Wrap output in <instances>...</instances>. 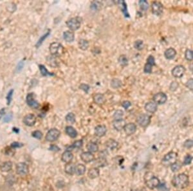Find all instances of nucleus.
<instances>
[{"label":"nucleus","mask_w":193,"mask_h":191,"mask_svg":"<svg viewBox=\"0 0 193 191\" xmlns=\"http://www.w3.org/2000/svg\"><path fill=\"white\" fill-rule=\"evenodd\" d=\"M26 103L30 107L33 109H38L39 107V104L36 100V96L33 93H28L26 96Z\"/></svg>","instance_id":"7"},{"label":"nucleus","mask_w":193,"mask_h":191,"mask_svg":"<svg viewBox=\"0 0 193 191\" xmlns=\"http://www.w3.org/2000/svg\"><path fill=\"white\" fill-rule=\"evenodd\" d=\"M134 47L136 49L138 50H142L143 48V41L141 40L136 41L134 43Z\"/></svg>","instance_id":"43"},{"label":"nucleus","mask_w":193,"mask_h":191,"mask_svg":"<svg viewBox=\"0 0 193 191\" xmlns=\"http://www.w3.org/2000/svg\"><path fill=\"white\" fill-rule=\"evenodd\" d=\"M86 172V166L83 164H78L75 166V174L77 176H82Z\"/></svg>","instance_id":"28"},{"label":"nucleus","mask_w":193,"mask_h":191,"mask_svg":"<svg viewBox=\"0 0 193 191\" xmlns=\"http://www.w3.org/2000/svg\"><path fill=\"white\" fill-rule=\"evenodd\" d=\"M192 159H193V157L191 155H187V156H185V157L184 158V164L185 165L190 164V163H191Z\"/></svg>","instance_id":"46"},{"label":"nucleus","mask_w":193,"mask_h":191,"mask_svg":"<svg viewBox=\"0 0 193 191\" xmlns=\"http://www.w3.org/2000/svg\"><path fill=\"white\" fill-rule=\"evenodd\" d=\"M24 66V63L23 61H21L20 63H19L18 64V66H17L16 67V71H19L21 70V69L23 68V67Z\"/></svg>","instance_id":"56"},{"label":"nucleus","mask_w":193,"mask_h":191,"mask_svg":"<svg viewBox=\"0 0 193 191\" xmlns=\"http://www.w3.org/2000/svg\"><path fill=\"white\" fill-rule=\"evenodd\" d=\"M12 117H13V115L12 113L7 114L3 118V122H9L10 121L12 120Z\"/></svg>","instance_id":"49"},{"label":"nucleus","mask_w":193,"mask_h":191,"mask_svg":"<svg viewBox=\"0 0 193 191\" xmlns=\"http://www.w3.org/2000/svg\"><path fill=\"white\" fill-rule=\"evenodd\" d=\"M87 149L89 152L91 153H96L98 150V146L96 143L90 142L87 145Z\"/></svg>","instance_id":"32"},{"label":"nucleus","mask_w":193,"mask_h":191,"mask_svg":"<svg viewBox=\"0 0 193 191\" xmlns=\"http://www.w3.org/2000/svg\"><path fill=\"white\" fill-rule=\"evenodd\" d=\"M131 106H132V103H131L130 101H128V100L124 101L122 104V106L125 109V110H128V109L130 108Z\"/></svg>","instance_id":"54"},{"label":"nucleus","mask_w":193,"mask_h":191,"mask_svg":"<svg viewBox=\"0 0 193 191\" xmlns=\"http://www.w3.org/2000/svg\"><path fill=\"white\" fill-rule=\"evenodd\" d=\"M176 55V52L173 48H170L167 49L164 52L165 57L167 59H173L175 57Z\"/></svg>","instance_id":"24"},{"label":"nucleus","mask_w":193,"mask_h":191,"mask_svg":"<svg viewBox=\"0 0 193 191\" xmlns=\"http://www.w3.org/2000/svg\"><path fill=\"white\" fill-rule=\"evenodd\" d=\"M118 145V143L115 141L113 139H110L107 142H106V146L110 150H114L116 148H117Z\"/></svg>","instance_id":"26"},{"label":"nucleus","mask_w":193,"mask_h":191,"mask_svg":"<svg viewBox=\"0 0 193 191\" xmlns=\"http://www.w3.org/2000/svg\"><path fill=\"white\" fill-rule=\"evenodd\" d=\"M80 88L81 89V90H83L84 91H85L86 93H88L89 90H90V86H89L88 84H82L80 86Z\"/></svg>","instance_id":"53"},{"label":"nucleus","mask_w":193,"mask_h":191,"mask_svg":"<svg viewBox=\"0 0 193 191\" xmlns=\"http://www.w3.org/2000/svg\"><path fill=\"white\" fill-rule=\"evenodd\" d=\"M39 69H40V71H41V73L42 74V75H43V76H54V73L49 72V71L47 70V69L45 68V66L42 65V64L39 66Z\"/></svg>","instance_id":"34"},{"label":"nucleus","mask_w":193,"mask_h":191,"mask_svg":"<svg viewBox=\"0 0 193 191\" xmlns=\"http://www.w3.org/2000/svg\"><path fill=\"white\" fill-rule=\"evenodd\" d=\"M61 135L60 131L58 130V129L54 128L51 129L50 130L48 131L46 135V140L48 142H53L54 141L58 140Z\"/></svg>","instance_id":"4"},{"label":"nucleus","mask_w":193,"mask_h":191,"mask_svg":"<svg viewBox=\"0 0 193 191\" xmlns=\"http://www.w3.org/2000/svg\"><path fill=\"white\" fill-rule=\"evenodd\" d=\"M93 101L95 103L98 104V105H101V104H104L106 102V98L104 95L101 93L95 94L93 96Z\"/></svg>","instance_id":"22"},{"label":"nucleus","mask_w":193,"mask_h":191,"mask_svg":"<svg viewBox=\"0 0 193 191\" xmlns=\"http://www.w3.org/2000/svg\"><path fill=\"white\" fill-rule=\"evenodd\" d=\"M32 136L38 140H41L43 138V133L40 131H35L32 133Z\"/></svg>","instance_id":"45"},{"label":"nucleus","mask_w":193,"mask_h":191,"mask_svg":"<svg viewBox=\"0 0 193 191\" xmlns=\"http://www.w3.org/2000/svg\"><path fill=\"white\" fill-rule=\"evenodd\" d=\"M137 191H145V190L144 189V188H140V189H138Z\"/></svg>","instance_id":"59"},{"label":"nucleus","mask_w":193,"mask_h":191,"mask_svg":"<svg viewBox=\"0 0 193 191\" xmlns=\"http://www.w3.org/2000/svg\"><path fill=\"white\" fill-rule=\"evenodd\" d=\"M83 145V142L82 140L75 141V142H74L72 145H71V147H70V149H69L68 151H71V149H80L82 147Z\"/></svg>","instance_id":"39"},{"label":"nucleus","mask_w":193,"mask_h":191,"mask_svg":"<svg viewBox=\"0 0 193 191\" xmlns=\"http://www.w3.org/2000/svg\"><path fill=\"white\" fill-rule=\"evenodd\" d=\"M63 38L68 43H71L74 41V34L73 32L71 31H66L64 32L63 34Z\"/></svg>","instance_id":"25"},{"label":"nucleus","mask_w":193,"mask_h":191,"mask_svg":"<svg viewBox=\"0 0 193 191\" xmlns=\"http://www.w3.org/2000/svg\"><path fill=\"white\" fill-rule=\"evenodd\" d=\"M153 102L157 104H163L167 101V95L164 93L160 92L153 96Z\"/></svg>","instance_id":"11"},{"label":"nucleus","mask_w":193,"mask_h":191,"mask_svg":"<svg viewBox=\"0 0 193 191\" xmlns=\"http://www.w3.org/2000/svg\"><path fill=\"white\" fill-rule=\"evenodd\" d=\"M13 93H14V90H11L8 93V95L7 96V104L9 105L11 102L12 98V95H13Z\"/></svg>","instance_id":"47"},{"label":"nucleus","mask_w":193,"mask_h":191,"mask_svg":"<svg viewBox=\"0 0 193 191\" xmlns=\"http://www.w3.org/2000/svg\"><path fill=\"white\" fill-rule=\"evenodd\" d=\"M145 110L151 113H154L157 110V104L154 102H149L145 105Z\"/></svg>","instance_id":"20"},{"label":"nucleus","mask_w":193,"mask_h":191,"mask_svg":"<svg viewBox=\"0 0 193 191\" xmlns=\"http://www.w3.org/2000/svg\"><path fill=\"white\" fill-rule=\"evenodd\" d=\"M94 165H95V167L96 168L104 167V166L107 165V162H106L105 158L100 157L98 159L95 160V163H94Z\"/></svg>","instance_id":"30"},{"label":"nucleus","mask_w":193,"mask_h":191,"mask_svg":"<svg viewBox=\"0 0 193 191\" xmlns=\"http://www.w3.org/2000/svg\"><path fill=\"white\" fill-rule=\"evenodd\" d=\"M189 183V177L185 174H180L175 176L172 180V184L174 187L182 189L186 188Z\"/></svg>","instance_id":"1"},{"label":"nucleus","mask_w":193,"mask_h":191,"mask_svg":"<svg viewBox=\"0 0 193 191\" xmlns=\"http://www.w3.org/2000/svg\"><path fill=\"white\" fill-rule=\"evenodd\" d=\"M79 46L83 50H86L89 47V43L85 39H80L79 41Z\"/></svg>","instance_id":"33"},{"label":"nucleus","mask_w":193,"mask_h":191,"mask_svg":"<svg viewBox=\"0 0 193 191\" xmlns=\"http://www.w3.org/2000/svg\"><path fill=\"white\" fill-rule=\"evenodd\" d=\"M138 3H139V6L142 11H145L149 8V3L145 0H140Z\"/></svg>","instance_id":"38"},{"label":"nucleus","mask_w":193,"mask_h":191,"mask_svg":"<svg viewBox=\"0 0 193 191\" xmlns=\"http://www.w3.org/2000/svg\"><path fill=\"white\" fill-rule=\"evenodd\" d=\"M137 122L141 127L146 128L151 122V116L147 114H141L137 117Z\"/></svg>","instance_id":"6"},{"label":"nucleus","mask_w":193,"mask_h":191,"mask_svg":"<svg viewBox=\"0 0 193 191\" xmlns=\"http://www.w3.org/2000/svg\"><path fill=\"white\" fill-rule=\"evenodd\" d=\"M178 86L179 85L177 82H173L170 85V90L173 91L176 90V89L178 88Z\"/></svg>","instance_id":"51"},{"label":"nucleus","mask_w":193,"mask_h":191,"mask_svg":"<svg viewBox=\"0 0 193 191\" xmlns=\"http://www.w3.org/2000/svg\"><path fill=\"white\" fill-rule=\"evenodd\" d=\"M184 145L185 147L187 149H189L192 147L193 146V140H187L184 143Z\"/></svg>","instance_id":"48"},{"label":"nucleus","mask_w":193,"mask_h":191,"mask_svg":"<svg viewBox=\"0 0 193 191\" xmlns=\"http://www.w3.org/2000/svg\"><path fill=\"white\" fill-rule=\"evenodd\" d=\"M118 63H120V64L122 66H127L128 64V59L127 58V57L124 55L120 56L119 58H118Z\"/></svg>","instance_id":"37"},{"label":"nucleus","mask_w":193,"mask_h":191,"mask_svg":"<svg viewBox=\"0 0 193 191\" xmlns=\"http://www.w3.org/2000/svg\"><path fill=\"white\" fill-rule=\"evenodd\" d=\"M98 5H100L99 2H96V1L93 2L92 5H91V9L95 10V11H96V10H98V7H100V6H98Z\"/></svg>","instance_id":"55"},{"label":"nucleus","mask_w":193,"mask_h":191,"mask_svg":"<svg viewBox=\"0 0 193 191\" xmlns=\"http://www.w3.org/2000/svg\"><path fill=\"white\" fill-rule=\"evenodd\" d=\"M81 158L84 162L88 163L95 160V156L91 152H84L81 155Z\"/></svg>","instance_id":"15"},{"label":"nucleus","mask_w":193,"mask_h":191,"mask_svg":"<svg viewBox=\"0 0 193 191\" xmlns=\"http://www.w3.org/2000/svg\"><path fill=\"white\" fill-rule=\"evenodd\" d=\"M36 117L34 114H28L23 118V123L27 126H33L36 124Z\"/></svg>","instance_id":"14"},{"label":"nucleus","mask_w":193,"mask_h":191,"mask_svg":"<svg viewBox=\"0 0 193 191\" xmlns=\"http://www.w3.org/2000/svg\"><path fill=\"white\" fill-rule=\"evenodd\" d=\"M5 112V108L1 109V110H0V119L2 118V116L4 115Z\"/></svg>","instance_id":"58"},{"label":"nucleus","mask_w":193,"mask_h":191,"mask_svg":"<svg viewBox=\"0 0 193 191\" xmlns=\"http://www.w3.org/2000/svg\"><path fill=\"white\" fill-rule=\"evenodd\" d=\"M185 69L183 66L178 65L175 66L172 70V75L175 78H181L185 73Z\"/></svg>","instance_id":"12"},{"label":"nucleus","mask_w":193,"mask_h":191,"mask_svg":"<svg viewBox=\"0 0 193 191\" xmlns=\"http://www.w3.org/2000/svg\"><path fill=\"white\" fill-rule=\"evenodd\" d=\"M23 146V144L21 143H19V142H13L11 145V147L12 149H16V148H19V147H21Z\"/></svg>","instance_id":"52"},{"label":"nucleus","mask_w":193,"mask_h":191,"mask_svg":"<svg viewBox=\"0 0 193 191\" xmlns=\"http://www.w3.org/2000/svg\"><path fill=\"white\" fill-rule=\"evenodd\" d=\"M49 149L50 151H59L60 150V149H59V147H58L57 145H50V147H49Z\"/></svg>","instance_id":"57"},{"label":"nucleus","mask_w":193,"mask_h":191,"mask_svg":"<svg viewBox=\"0 0 193 191\" xmlns=\"http://www.w3.org/2000/svg\"><path fill=\"white\" fill-rule=\"evenodd\" d=\"M49 50H50L52 55L54 57L61 56L64 53V50L63 46L61 44L56 43V42H54L50 44Z\"/></svg>","instance_id":"2"},{"label":"nucleus","mask_w":193,"mask_h":191,"mask_svg":"<svg viewBox=\"0 0 193 191\" xmlns=\"http://www.w3.org/2000/svg\"><path fill=\"white\" fill-rule=\"evenodd\" d=\"M118 4L120 5L121 10H122V12H123V14L125 16V17H130V15H129L128 12V8H127V5H126V2L124 1L120 0V1H118Z\"/></svg>","instance_id":"29"},{"label":"nucleus","mask_w":193,"mask_h":191,"mask_svg":"<svg viewBox=\"0 0 193 191\" xmlns=\"http://www.w3.org/2000/svg\"><path fill=\"white\" fill-rule=\"evenodd\" d=\"M73 158V155L72 153L70 151L66 150V151L63 153V155L61 156V160L63 162H65L66 163L71 162V160Z\"/></svg>","instance_id":"18"},{"label":"nucleus","mask_w":193,"mask_h":191,"mask_svg":"<svg viewBox=\"0 0 193 191\" xmlns=\"http://www.w3.org/2000/svg\"><path fill=\"white\" fill-rule=\"evenodd\" d=\"M177 154L175 152H170L164 156L162 158V163L164 166H171L176 162Z\"/></svg>","instance_id":"3"},{"label":"nucleus","mask_w":193,"mask_h":191,"mask_svg":"<svg viewBox=\"0 0 193 191\" xmlns=\"http://www.w3.org/2000/svg\"><path fill=\"white\" fill-rule=\"evenodd\" d=\"M155 65V60L154 57L152 56H149L147 59V63L145 64L143 71L145 73H151L152 72V67Z\"/></svg>","instance_id":"10"},{"label":"nucleus","mask_w":193,"mask_h":191,"mask_svg":"<svg viewBox=\"0 0 193 191\" xmlns=\"http://www.w3.org/2000/svg\"><path fill=\"white\" fill-rule=\"evenodd\" d=\"M99 169L96 167H93L90 169L88 172V176L90 179H95L99 176Z\"/></svg>","instance_id":"21"},{"label":"nucleus","mask_w":193,"mask_h":191,"mask_svg":"<svg viewBox=\"0 0 193 191\" xmlns=\"http://www.w3.org/2000/svg\"><path fill=\"white\" fill-rule=\"evenodd\" d=\"M182 166V163L180 162H176L175 163H173V165H171V169L173 172H177L178 171H179L181 169Z\"/></svg>","instance_id":"36"},{"label":"nucleus","mask_w":193,"mask_h":191,"mask_svg":"<svg viewBox=\"0 0 193 191\" xmlns=\"http://www.w3.org/2000/svg\"><path fill=\"white\" fill-rule=\"evenodd\" d=\"M49 35H50V31H48L47 33H46L45 34L43 35V36L41 37L40 39H39V41H38V43H37V44H36V46L37 47V48H38V47L40 46L42 43H43V42L44 41V39H45L47 37L49 36Z\"/></svg>","instance_id":"42"},{"label":"nucleus","mask_w":193,"mask_h":191,"mask_svg":"<svg viewBox=\"0 0 193 191\" xmlns=\"http://www.w3.org/2000/svg\"><path fill=\"white\" fill-rule=\"evenodd\" d=\"M29 172V168L28 165L25 163L20 162L16 165V172L20 176H25Z\"/></svg>","instance_id":"9"},{"label":"nucleus","mask_w":193,"mask_h":191,"mask_svg":"<svg viewBox=\"0 0 193 191\" xmlns=\"http://www.w3.org/2000/svg\"><path fill=\"white\" fill-rule=\"evenodd\" d=\"M152 11L153 13L156 16H160L163 12V5L162 4L158 1H155L152 3Z\"/></svg>","instance_id":"13"},{"label":"nucleus","mask_w":193,"mask_h":191,"mask_svg":"<svg viewBox=\"0 0 193 191\" xmlns=\"http://www.w3.org/2000/svg\"><path fill=\"white\" fill-rule=\"evenodd\" d=\"M12 169V163L11 162H4L1 166V170L3 172H9L11 171Z\"/></svg>","instance_id":"31"},{"label":"nucleus","mask_w":193,"mask_h":191,"mask_svg":"<svg viewBox=\"0 0 193 191\" xmlns=\"http://www.w3.org/2000/svg\"><path fill=\"white\" fill-rule=\"evenodd\" d=\"M126 124L125 120L122 118L118 119V120H115L113 122V128H114L116 130L118 131L124 130Z\"/></svg>","instance_id":"17"},{"label":"nucleus","mask_w":193,"mask_h":191,"mask_svg":"<svg viewBox=\"0 0 193 191\" xmlns=\"http://www.w3.org/2000/svg\"><path fill=\"white\" fill-rule=\"evenodd\" d=\"M111 86L112 88L117 89V88H119L122 86V82H121L120 80L118 79H113L112 81H111Z\"/></svg>","instance_id":"35"},{"label":"nucleus","mask_w":193,"mask_h":191,"mask_svg":"<svg viewBox=\"0 0 193 191\" xmlns=\"http://www.w3.org/2000/svg\"><path fill=\"white\" fill-rule=\"evenodd\" d=\"M185 57L187 61H192L193 60V51L191 50H187L185 52Z\"/></svg>","instance_id":"41"},{"label":"nucleus","mask_w":193,"mask_h":191,"mask_svg":"<svg viewBox=\"0 0 193 191\" xmlns=\"http://www.w3.org/2000/svg\"><path fill=\"white\" fill-rule=\"evenodd\" d=\"M123 115H124V112L122 110H117L115 112L113 117H114L115 120H118V119L122 118V117L123 116Z\"/></svg>","instance_id":"44"},{"label":"nucleus","mask_w":193,"mask_h":191,"mask_svg":"<svg viewBox=\"0 0 193 191\" xmlns=\"http://www.w3.org/2000/svg\"><path fill=\"white\" fill-rule=\"evenodd\" d=\"M64 170H65V172L67 173L69 175H73L75 174V165L73 163H66L64 167Z\"/></svg>","instance_id":"23"},{"label":"nucleus","mask_w":193,"mask_h":191,"mask_svg":"<svg viewBox=\"0 0 193 191\" xmlns=\"http://www.w3.org/2000/svg\"><path fill=\"white\" fill-rule=\"evenodd\" d=\"M186 87L190 90H193V79H190L186 83Z\"/></svg>","instance_id":"50"},{"label":"nucleus","mask_w":193,"mask_h":191,"mask_svg":"<svg viewBox=\"0 0 193 191\" xmlns=\"http://www.w3.org/2000/svg\"><path fill=\"white\" fill-rule=\"evenodd\" d=\"M145 184L148 188L153 190L159 187L160 182L157 177L155 176H151L148 177V179L145 180Z\"/></svg>","instance_id":"5"},{"label":"nucleus","mask_w":193,"mask_h":191,"mask_svg":"<svg viewBox=\"0 0 193 191\" xmlns=\"http://www.w3.org/2000/svg\"><path fill=\"white\" fill-rule=\"evenodd\" d=\"M66 24L71 30L75 31L80 28L81 21L78 17H74V18H71L66 22Z\"/></svg>","instance_id":"8"},{"label":"nucleus","mask_w":193,"mask_h":191,"mask_svg":"<svg viewBox=\"0 0 193 191\" xmlns=\"http://www.w3.org/2000/svg\"><path fill=\"white\" fill-rule=\"evenodd\" d=\"M124 132L126 135H132L134 134L137 130V126L134 123H129L126 124L124 128Z\"/></svg>","instance_id":"16"},{"label":"nucleus","mask_w":193,"mask_h":191,"mask_svg":"<svg viewBox=\"0 0 193 191\" xmlns=\"http://www.w3.org/2000/svg\"><path fill=\"white\" fill-rule=\"evenodd\" d=\"M107 132V128L104 125H98L95 129V134L98 137L104 136Z\"/></svg>","instance_id":"19"},{"label":"nucleus","mask_w":193,"mask_h":191,"mask_svg":"<svg viewBox=\"0 0 193 191\" xmlns=\"http://www.w3.org/2000/svg\"><path fill=\"white\" fill-rule=\"evenodd\" d=\"M66 120L69 123L73 124L75 122V116L72 113H69L67 114V115L66 116Z\"/></svg>","instance_id":"40"},{"label":"nucleus","mask_w":193,"mask_h":191,"mask_svg":"<svg viewBox=\"0 0 193 191\" xmlns=\"http://www.w3.org/2000/svg\"><path fill=\"white\" fill-rule=\"evenodd\" d=\"M190 191H193V189H192V190H190Z\"/></svg>","instance_id":"60"},{"label":"nucleus","mask_w":193,"mask_h":191,"mask_svg":"<svg viewBox=\"0 0 193 191\" xmlns=\"http://www.w3.org/2000/svg\"><path fill=\"white\" fill-rule=\"evenodd\" d=\"M65 131H66V133L67 134V135L70 136L71 138H76L77 136V131L74 129L72 126H67L65 128Z\"/></svg>","instance_id":"27"}]
</instances>
